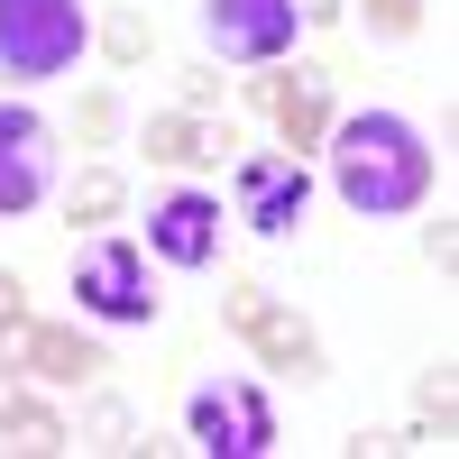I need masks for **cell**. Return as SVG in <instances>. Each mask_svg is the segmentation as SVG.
<instances>
[{
  "instance_id": "obj_11",
  "label": "cell",
  "mask_w": 459,
  "mask_h": 459,
  "mask_svg": "<svg viewBox=\"0 0 459 459\" xmlns=\"http://www.w3.org/2000/svg\"><path fill=\"white\" fill-rule=\"evenodd\" d=\"M138 147H147V166H212V157L239 147V129H230V120H203V110H157Z\"/></svg>"
},
{
  "instance_id": "obj_6",
  "label": "cell",
  "mask_w": 459,
  "mask_h": 459,
  "mask_svg": "<svg viewBox=\"0 0 459 459\" xmlns=\"http://www.w3.org/2000/svg\"><path fill=\"white\" fill-rule=\"evenodd\" d=\"M230 331H239L266 368H285V377H322V340H313V322L285 313L266 285H230Z\"/></svg>"
},
{
  "instance_id": "obj_2",
  "label": "cell",
  "mask_w": 459,
  "mask_h": 459,
  "mask_svg": "<svg viewBox=\"0 0 459 459\" xmlns=\"http://www.w3.org/2000/svg\"><path fill=\"white\" fill-rule=\"evenodd\" d=\"M92 47L83 0H0V83H56Z\"/></svg>"
},
{
  "instance_id": "obj_4",
  "label": "cell",
  "mask_w": 459,
  "mask_h": 459,
  "mask_svg": "<svg viewBox=\"0 0 459 459\" xmlns=\"http://www.w3.org/2000/svg\"><path fill=\"white\" fill-rule=\"evenodd\" d=\"M303 28V0H203V37L221 65H285Z\"/></svg>"
},
{
  "instance_id": "obj_22",
  "label": "cell",
  "mask_w": 459,
  "mask_h": 459,
  "mask_svg": "<svg viewBox=\"0 0 459 459\" xmlns=\"http://www.w3.org/2000/svg\"><path fill=\"white\" fill-rule=\"evenodd\" d=\"M10 294H19V276H0V303H10Z\"/></svg>"
},
{
  "instance_id": "obj_1",
  "label": "cell",
  "mask_w": 459,
  "mask_h": 459,
  "mask_svg": "<svg viewBox=\"0 0 459 459\" xmlns=\"http://www.w3.org/2000/svg\"><path fill=\"white\" fill-rule=\"evenodd\" d=\"M331 184H340V203L359 221L423 212L432 147H423V129H413L404 110H359V120H340V138H331Z\"/></svg>"
},
{
  "instance_id": "obj_13",
  "label": "cell",
  "mask_w": 459,
  "mask_h": 459,
  "mask_svg": "<svg viewBox=\"0 0 459 459\" xmlns=\"http://www.w3.org/2000/svg\"><path fill=\"white\" fill-rule=\"evenodd\" d=\"M0 432H10L19 450H65V413L37 404V395H19V386H0Z\"/></svg>"
},
{
  "instance_id": "obj_21",
  "label": "cell",
  "mask_w": 459,
  "mask_h": 459,
  "mask_svg": "<svg viewBox=\"0 0 459 459\" xmlns=\"http://www.w3.org/2000/svg\"><path fill=\"white\" fill-rule=\"evenodd\" d=\"M184 101H194V110H212V101H221V74H212V65H203V74H184Z\"/></svg>"
},
{
  "instance_id": "obj_5",
  "label": "cell",
  "mask_w": 459,
  "mask_h": 459,
  "mask_svg": "<svg viewBox=\"0 0 459 459\" xmlns=\"http://www.w3.org/2000/svg\"><path fill=\"white\" fill-rule=\"evenodd\" d=\"M74 303L101 322H157V285H147V257L129 239H92L74 257Z\"/></svg>"
},
{
  "instance_id": "obj_12",
  "label": "cell",
  "mask_w": 459,
  "mask_h": 459,
  "mask_svg": "<svg viewBox=\"0 0 459 459\" xmlns=\"http://www.w3.org/2000/svg\"><path fill=\"white\" fill-rule=\"evenodd\" d=\"M101 368H110L101 340H83V331H47V322L28 331V377H37V386H92Z\"/></svg>"
},
{
  "instance_id": "obj_8",
  "label": "cell",
  "mask_w": 459,
  "mask_h": 459,
  "mask_svg": "<svg viewBox=\"0 0 459 459\" xmlns=\"http://www.w3.org/2000/svg\"><path fill=\"white\" fill-rule=\"evenodd\" d=\"M303 203H313L303 157H248L239 166V221L257 230V239H285V230L303 221Z\"/></svg>"
},
{
  "instance_id": "obj_9",
  "label": "cell",
  "mask_w": 459,
  "mask_h": 459,
  "mask_svg": "<svg viewBox=\"0 0 459 459\" xmlns=\"http://www.w3.org/2000/svg\"><path fill=\"white\" fill-rule=\"evenodd\" d=\"M331 83H340L331 65H294V74H257V101L276 110V129H285V157H303V147H322V129H331Z\"/></svg>"
},
{
  "instance_id": "obj_17",
  "label": "cell",
  "mask_w": 459,
  "mask_h": 459,
  "mask_svg": "<svg viewBox=\"0 0 459 459\" xmlns=\"http://www.w3.org/2000/svg\"><path fill=\"white\" fill-rule=\"evenodd\" d=\"M368 10V37H413L423 28V0H359Z\"/></svg>"
},
{
  "instance_id": "obj_18",
  "label": "cell",
  "mask_w": 459,
  "mask_h": 459,
  "mask_svg": "<svg viewBox=\"0 0 459 459\" xmlns=\"http://www.w3.org/2000/svg\"><path fill=\"white\" fill-rule=\"evenodd\" d=\"M28 331H37V322H28V303L10 294V303H0V368H28Z\"/></svg>"
},
{
  "instance_id": "obj_20",
  "label": "cell",
  "mask_w": 459,
  "mask_h": 459,
  "mask_svg": "<svg viewBox=\"0 0 459 459\" xmlns=\"http://www.w3.org/2000/svg\"><path fill=\"white\" fill-rule=\"evenodd\" d=\"M423 257H432V266L459 257V230H450V221H423Z\"/></svg>"
},
{
  "instance_id": "obj_10",
  "label": "cell",
  "mask_w": 459,
  "mask_h": 459,
  "mask_svg": "<svg viewBox=\"0 0 459 459\" xmlns=\"http://www.w3.org/2000/svg\"><path fill=\"white\" fill-rule=\"evenodd\" d=\"M147 248L166 266H212L221 257V203L212 194H166L147 203Z\"/></svg>"
},
{
  "instance_id": "obj_7",
  "label": "cell",
  "mask_w": 459,
  "mask_h": 459,
  "mask_svg": "<svg viewBox=\"0 0 459 459\" xmlns=\"http://www.w3.org/2000/svg\"><path fill=\"white\" fill-rule=\"evenodd\" d=\"M47 184H56V129L37 120L28 101H0V221L37 212Z\"/></svg>"
},
{
  "instance_id": "obj_3",
  "label": "cell",
  "mask_w": 459,
  "mask_h": 459,
  "mask_svg": "<svg viewBox=\"0 0 459 459\" xmlns=\"http://www.w3.org/2000/svg\"><path fill=\"white\" fill-rule=\"evenodd\" d=\"M184 432L203 459H266L276 450V404H266L248 377H203L184 395Z\"/></svg>"
},
{
  "instance_id": "obj_16",
  "label": "cell",
  "mask_w": 459,
  "mask_h": 459,
  "mask_svg": "<svg viewBox=\"0 0 459 459\" xmlns=\"http://www.w3.org/2000/svg\"><path fill=\"white\" fill-rule=\"evenodd\" d=\"M413 413H423V432H413V441H450V413H459V395H450V368H432L423 386H413Z\"/></svg>"
},
{
  "instance_id": "obj_15",
  "label": "cell",
  "mask_w": 459,
  "mask_h": 459,
  "mask_svg": "<svg viewBox=\"0 0 459 459\" xmlns=\"http://www.w3.org/2000/svg\"><path fill=\"white\" fill-rule=\"evenodd\" d=\"M147 47H157V28H147L138 10H110V19H101V56H110V65H147Z\"/></svg>"
},
{
  "instance_id": "obj_19",
  "label": "cell",
  "mask_w": 459,
  "mask_h": 459,
  "mask_svg": "<svg viewBox=\"0 0 459 459\" xmlns=\"http://www.w3.org/2000/svg\"><path fill=\"white\" fill-rule=\"evenodd\" d=\"M74 138H110V92H83V101H74Z\"/></svg>"
},
{
  "instance_id": "obj_14",
  "label": "cell",
  "mask_w": 459,
  "mask_h": 459,
  "mask_svg": "<svg viewBox=\"0 0 459 459\" xmlns=\"http://www.w3.org/2000/svg\"><path fill=\"white\" fill-rule=\"evenodd\" d=\"M120 175L110 166H92V175H74V194H65V221H120Z\"/></svg>"
}]
</instances>
